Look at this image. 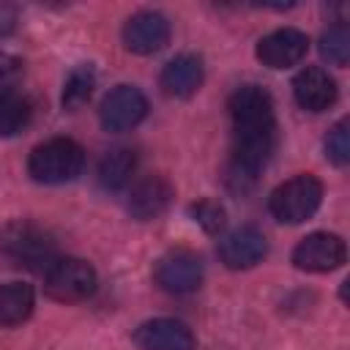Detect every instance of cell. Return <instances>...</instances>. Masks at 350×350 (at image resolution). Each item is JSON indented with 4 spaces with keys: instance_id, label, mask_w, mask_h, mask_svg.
Segmentation results:
<instances>
[{
    "instance_id": "16",
    "label": "cell",
    "mask_w": 350,
    "mask_h": 350,
    "mask_svg": "<svg viewBox=\"0 0 350 350\" xmlns=\"http://www.w3.org/2000/svg\"><path fill=\"white\" fill-rule=\"evenodd\" d=\"M137 170V153L131 148H112L98 161V183L104 191H120Z\"/></svg>"
},
{
    "instance_id": "4",
    "label": "cell",
    "mask_w": 350,
    "mask_h": 350,
    "mask_svg": "<svg viewBox=\"0 0 350 350\" xmlns=\"http://www.w3.org/2000/svg\"><path fill=\"white\" fill-rule=\"evenodd\" d=\"M320 202H323V183H320V178H314L312 172H301V175L279 183L271 191L268 211L273 213V219H279L284 224H301L309 216H314Z\"/></svg>"
},
{
    "instance_id": "3",
    "label": "cell",
    "mask_w": 350,
    "mask_h": 350,
    "mask_svg": "<svg viewBox=\"0 0 350 350\" xmlns=\"http://www.w3.org/2000/svg\"><path fill=\"white\" fill-rule=\"evenodd\" d=\"M85 167V150L71 137H52L33 148L27 172L38 183H68Z\"/></svg>"
},
{
    "instance_id": "22",
    "label": "cell",
    "mask_w": 350,
    "mask_h": 350,
    "mask_svg": "<svg viewBox=\"0 0 350 350\" xmlns=\"http://www.w3.org/2000/svg\"><path fill=\"white\" fill-rule=\"evenodd\" d=\"M191 213L197 219V224L205 230V232H219L224 227V208L219 202H211V200H200L197 205H191Z\"/></svg>"
},
{
    "instance_id": "24",
    "label": "cell",
    "mask_w": 350,
    "mask_h": 350,
    "mask_svg": "<svg viewBox=\"0 0 350 350\" xmlns=\"http://www.w3.org/2000/svg\"><path fill=\"white\" fill-rule=\"evenodd\" d=\"M14 27H16V8L8 3H0V38L14 33Z\"/></svg>"
},
{
    "instance_id": "1",
    "label": "cell",
    "mask_w": 350,
    "mask_h": 350,
    "mask_svg": "<svg viewBox=\"0 0 350 350\" xmlns=\"http://www.w3.org/2000/svg\"><path fill=\"white\" fill-rule=\"evenodd\" d=\"M227 109L232 118L230 186L246 191L273 153V142H276L273 101L268 90L257 85H241L230 96Z\"/></svg>"
},
{
    "instance_id": "14",
    "label": "cell",
    "mask_w": 350,
    "mask_h": 350,
    "mask_svg": "<svg viewBox=\"0 0 350 350\" xmlns=\"http://www.w3.org/2000/svg\"><path fill=\"white\" fill-rule=\"evenodd\" d=\"M293 96L301 109L306 112H323L336 101V82L325 68L309 66L295 74L293 79Z\"/></svg>"
},
{
    "instance_id": "9",
    "label": "cell",
    "mask_w": 350,
    "mask_h": 350,
    "mask_svg": "<svg viewBox=\"0 0 350 350\" xmlns=\"http://www.w3.org/2000/svg\"><path fill=\"white\" fill-rule=\"evenodd\" d=\"M309 52V36L298 27H279L260 38L257 44V60L268 68H290L301 63Z\"/></svg>"
},
{
    "instance_id": "2",
    "label": "cell",
    "mask_w": 350,
    "mask_h": 350,
    "mask_svg": "<svg viewBox=\"0 0 350 350\" xmlns=\"http://www.w3.org/2000/svg\"><path fill=\"white\" fill-rule=\"evenodd\" d=\"M0 254L27 265V268H49L57 260V243L49 230L36 221L14 219L0 227Z\"/></svg>"
},
{
    "instance_id": "5",
    "label": "cell",
    "mask_w": 350,
    "mask_h": 350,
    "mask_svg": "<svg viewBox=\"0 0 350 350\" xmlns=\"http://www.w3.org/2000/svg\"><path fill=\"white\" fill-rule=\"evenodd\" d=\"M96 271L90 262L79 257H57L44 271V290L52 301L60 304H77L96 293Z\"/></svg>"
},
{
    "instance_id": "12",
    "label": "cell",
    "mask_w": 350,
    "mask_h": 350,
    "mask_svg": "<svg viewBox=\"0 0 350 350\" xmlns=\"http://www.w3.org/2000/svg\"><path fill=\"white\" fill-rule=\"evenodd\" d=\"M175 197V189L167 178L161 175H148L142 180H137L129 191V200H126V208L134 219L139 221H150V219H159L170 202Z\"/></svg>"
},
{
    "instance_id": "7",
    "label": "cell",
    "mask_w": 350,
    "mask_h": 350,
    "mask_svg": "<svg viewBox=\"0 0 350 350\" xmlns=\"http://www.w3.org/2000/svg\"><path fill=\"white\" fill-rule=\"evenodd\" d=\"M156 284L170 295H186L194 293L202 282V260L189 249L167 252L153 271Z\"/></svg>"
},
{
    "instance_id": "20",
    "label": "cell",
    "mask_w": 350,
    "mask_h": 350,
    "mask_svg": "<svg viewBox=\"0 0 350 350\" xmlns=\"http://www.w3.org/2000/svg\"><path fill=\"white\" fill-rule=\"evenodd\" d=\"M320 55L323 60L334 63V66H347L350 60V30L347 25H334L320 36Z\"/></svg>"
},
{
    "instance_id": "15",
    "label": "cell",
    "mask_w": 350,
    "mask_h": 350,
    "mask_svg": "<svg viewBox=\"0 0 350 350\" xmlns=\"http://www.w3.org/2000/svg\"><path fill=\"white\" fill-rule=\"evenodd\" d=\"M159 85L172 98H189V96H194L200 90V85H202V60L197 55H189V52L175 55L161 68Z\"/></svg>"
},
{
    "instance_id": "11",
    "label": "cell",
    "mask_w": 350,
    "mask_h": 350,
    "mask_svg": "<svg viewBox=\"0 0 350 350\" xmlns=\"http://www.w3.org/2000/svg\"><path fill=\"white\" fill-rule=\"evenodd\" d=\"M268 254V241L265 235L252 227V224H243L232 232H227L219 243V257L227 268L232 271H246V268H254L257 262H262V257Z\"/></svg>"
},
{
    "instance_id": "23",
    "label": "cell",
    "mask_w": 350,
    "mask_h": 350,
    "mask_svg": "<svg viewBox=\"0 0 350 350\" xmlns=\"http://www.w3.org/2000/svg\"><path fill=\"white\" fill-rule=\"evenodd\" d=\"M22 71H25V63L16 55L0 49V93L3 90H11L16 85V79L22 77Z\"/></svg>"
},
{
    "instance_id": "17",
    "label": "cell",
    "mask_w": 350,
    "mask_h": 350,
    "mask_svg": "<svg viewBox=\"0 0 350 350\" xmlns=\"http://www.w3.org/2000/svg\"><path fill=\"white\" fill-rule=\"evenodd\" d=\"M36 295L25 282L0 284V325H19L33 314Z\"/></svg>"
},
{
    "instance_id": "8",
    "label": "cell",
    "mask_w": 350,
    "mask_h": 350,
    "mask_svg": "<svg viewBox=\"0 0 350 350\" xmlns=\"http://www.w3.org/2000/svg\"><path fill=\"white\" fill-rule=\"evenodd\" d=\"M98 115L107 131H129L148 115V98L134 85H118L104 96Z\"/></svg>"
},
{
    "instance_id": "10",
    "label": "cell",
    "mask_w": 350,
    "mask_h": 350,
    "mask_svg": "<svg viewBox=\"0 0 350 350\" xmlns=\"http://www.w3.org/2000/svg\"><path fill=\"white\" fill-rule=\"evenodd\" d=\"M170 41V22L159 11H137L123 25V44L134 55H153Z\"/></svg>"
},
{
    "instance_id": "19",
    "label": "cell",
    "mask_w": 350,
    "mask_h": 350,
    "mask_svg": "<svg viewBox=\"0 0 350 350\" xmlns=\"http://www.w3.org/2000/svg\"><path fill=\"white\" fill-rule=\"evenodd\" d=\"M30 120V101L16 90L0 93V137H11L22 131Z\"/></svg>"
},
{
    "instance_id": "18",
    "label": "cell",
    "mask_w": 350,
    "mask_h": 350,
    "mask_svg": "<svg viewBox=\"0 0 350 350\" xmlns=\"http://www.w3.org/2000/svg\"><path fill=\"white\" fill-rule=\"evenodd\" d=\"M93 88H96V71H93L88 63L77 66V68L68 74L66 85H63V98H60V101H63V109L77 112L82 104L90 101Z\"/></svg>"
},
{
    "instance_id": "21",
    "label": "cell",
    "mask_w": 350,
    "mask_h": 350,
    "mask_svg": "<svg viewBox=\"0 0 350 350\" xmlns=\"http://www.w3.org/2000/svg\"><path fill=\"white\" fill-rule=\"evenodd\" d=\"M347 129H350V123H347V120H339V123L328 131V137H325V156H328L336 167H345V164L350 161V139H347Z\"/></svg>"
},
{
    "instance_id": "6",
    "label": "cell",
    "mask_w": 350,
    "mask_h": 350,
    "mask_svg": "<svg viewBox=\"0 0 350 350\" xmlns=\"http://www.w3.org/2000/svg\"><path fill=\"white\" fill-rule=\"evenodd\" d=\"M347 260V246L334 232H309L293 249V262L309 273H328Z\"/></svg>"
},
{
    "instance_id": "13",
    "label": "cell",
    "mask_w": 350,
    "mask_h": 350,
    "mask_svg": "<svg viewBox=\"0 0 350 350\" xmlns=\"http://www.w3.org/2000/svg\"><path fill=\"white\" fill-rule=\"evenodd\" d=\"M134 342L142 350H194V334L186 323L172 317H156L134 331Z\"/></svg>"
}]
</instances>
